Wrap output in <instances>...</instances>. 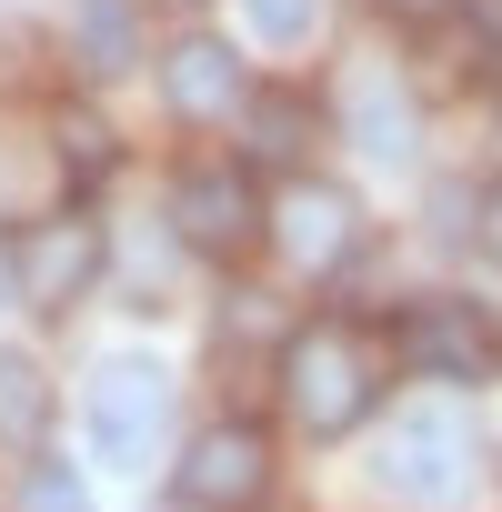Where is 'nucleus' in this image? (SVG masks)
<instances>
[{
  "mask_svg": "<svg viewBox=\"0 0 502 512\" xmlns=\"http://www.w3.org/2000/svg\"><path fill=\"white\" fill-rule=\"evenodd\" d=\"M171 231L201 262H231V251H251V231H262V191L241 171H181L171 181Z\"/></svg>",
  "mask_w": 502,
  "mask_h": 512,
  "instance_id": "0eeeda50",
  "label": "nucleus"
},
{
  "mask_svg": "<svg viewBox=\"0 0 502 512\" xmlns=\"http://www.w3.org/2000/svg\"><path fill=\"white\" fill-rule=\"evenodd\" d=\"M161 412H171V372H161V362H141V352L101 362V372H91V392H81L91 452H101L111 472H141V462H151V442H161Z\"/></svg>",
  "mask_w": 502,
  "mask_h": 512,
  "instance_id": "7ed1b4c3",
  "label": "nucleus"
},
{
  "mask_svg": "<svg viewBox=\"0 0 502 512\" xmlns=\"http://www.w3.org/2000/svg\"><path fill=\"white\" fill-rule=\"evenodd\" d=\"M462 41L482 71H502V0H462Z\"/></svg>",
  "mask_w": 502,
  "mask_h": 512,
  "instance_id": "2eb2a0df",
  "label": "nucleus"
},
{
  "mask_svg": "<svg viewBox=\"0 0 502 512\" xmlns=\"http://www.w3.org/2000/svg\"><path fill=\"white\" fill-rule=\"evenodd\" d=\"M91 272H101V231L71 211V221H41L21 251H11V292L21 302H41V312H61V302H81L91 292Z\"/></svg>",
  "mask_w": 502,
  "mask_h": 512,
  "instance_id": "6e6552de",
  "label": "nucleus"
},
{
  "mask_svg": "<svg viewBox=\"0 0 502 512\" xmlns=\"http://www.w3.org/2000/svg\"><path fill=\"white\" fill-rule=\"evenodd\" d=\"M241 11H251V31H262V41H312V21H322V0H241Z\"/></svg>",
  "mask_w": 502,
  "mask_h": 512,
  "instance_id": "ddd939ff",
  "label": "nucleus"
},
{
  "mask_svg": "<svg viewBox=\"0 0 502 512\" xmlns=\"http://www.w3.org/2000/svg\"><path fill=\"white\" fill-rule=\"evenodd\" d=\"M21 512H91V492H81V472H61V462H41V472L21 482Z\"/></svg>",
  "mask_w": 502,
  "mask_h": 512,
  "instance_id": "4468645a",
  "label": "nucleus"
},
{
  "mask_svg": "<svg viewBox=\"0 0 502 512\" xmlns=\"http://www.w3.org/2000/svg\"><path fill=\"white\" fill-rule=\"evenodd\" d=\"M282 402H292L302 432H352L372 412V352L342 322H302L292 352H282Z\"/></svg>",
  "mask_w": 502,
  "mask_h": 512,
  "instance_id": "f257e3e1",
  "label": "nucleus"
},
{
  "mask_svg": "<svg viewBox=\"0 0 502 512\" xmlns=\"http://www.w3.org/2000/svg\"><path fill=\"white\" fill-rule=\"evenodd\" d=\"M81 51H91V61H121V51H131V21H111V0H91V21H81Z\"/></svg>",
  "mask_w": 502,
  "mask_h": 512,
  "instance_id": "dca6fc26",
  "label": "nucleus"
},
{
  "mask_svg": "<svg viewBox=\"0 0 502 512\" xmlns=\"http://www.w3.org/2000/svg\"><path fill=\"white\" fill-rule=\"evenodd\" d=\"M402 352H412L422 372H442V382H492V372H502V322H492L482 302L442 292V302H422V312H412Z\"/></svg>",
  "mask_w": 502,
  "mask_h": 512,
  "instance_id": "423d86ee",
  "label": "nucleus"
},
{
  "mask_svg": "<svg viewBox=\"0 0 502 512\" xmlns=\"http://www.w3.org/2000/svg\"><path fill=\"white\" fill-rule=\"evenodd\" d=\"M41 422H51V382H41V362H31V352H0V432L31 442Z\"/></svg>",
  "mask_w": 502,
  "mask_h": 512,
  "instance_id": "9d476101",
  "label": "nucleus"
},
{
  "mask_svg": "<svg viewBox=\"0 0 502 512\" xmlns=\"http://www.w3.org/2000/svg\"><path fill=\"white\" fill-rule=\"evenodd\" d=\"M161 101H171L181 121H231V111H241V51H231L221 31H181V41L161 51Z\"/></svg>",
  "mask_w": 502,
  "mask_h": 512,
  "instance_id": "1a4fd4ad",
  "label": "nucleus"
},
{
  "mask_svg": "<svg viewBox=\"0 0 502 512\" xmlns=\"http://www.w3.org/2000/svg\"><path fill=\"white\" fill-rule=\"evenodd\" d=\"M382 482L402 502H462L482 482V432L472 412H412L392 442H382Z\"/></svg>",
  "mask_w": 502,
  "mask_h": 512,
  "instance_id": "20e7f679",
  "label": "nucleus"
},
{
  "mask_svg": "<svg viewBox=\"0 0 502 512\" xmlns=\"http://www.w3.org/2000/svg\"><path fill=\"white\" fill-rule=\"evenodd\" d=\"M171 492L191 512H251V502L272 492V442L251 432V422H201V442L181 452Z\"/></svg>",
  "mask_w": 502,
  "mask_h": 512,
  "instance_id": "39448f33",
  "label": "nucleus"
},
{
  "mask_svg": "<svg viewBox=\"0 0 502 512\" xmlns=\"http://www.w3.org/2000/svg\"><path fill=\"white\" fill-rule=\"evenodd\" d=\"M0 292H11V272H0Z\"/></svg>",
  "mask_w": 502,
  "mask_h": 512,
  "instance_id": "6ab92c4d",
  "label": "nucleus"
},
{
  "mask_svg": "<svg viewBox=\"0 0 502 512\" xmlns=\"http://www.w3.org/2000/svg\"><path fill=\"white\" fill-rule=\"evenodd\" d=\"M352 131H362L372 151H392V161L412 151V111L392 101V81H362V101H352Z\"/></svg>",
  "mask_w": 502,
  "mask_h": 512,
  "instance_id": "9b49d317",
  "label": "nucleus"
},
{
  "mask_svg": "<svg viewBox=\"0 0 502 512\" xmlns=\"http://www.w3.org/2000/svg\"><path fill=\"white\" fill-rule=\"evenodd\" d=\"M262 241L282 251L292 272H342L352 251H362V201L342 191V181H322V171H302V181H282L272 201H262Z\"/></svg>",
  "mask_w": 502,
  "mask_h": 512,
  "instance_id": "f03ea898",
  "label": "nucleus"
},
{
  "mask_svg": "<svg viewBox=\"0 0 502 512\" xmlns=\"http://www.w3.org/2000/svg\"><path fill=\"white\" fill-rule=\"evenodd\" d=\"M482 251H492V262H502V181L482 191Z\"/></svg>",
  "mask_w": 502,
  "mask_h": 512,
  "instance_id": "f3484780",
  "label": "nucleus"
},
{
  "mask_svg": "<svg viewBox=\"0 0 502 512\" xmlns=\"http://www.w3.org/2000/svg\"><path fill=\"white\" fill-rule=\"evenodd\" d=\"M302 141H312V111L302 101H262V111H251V151H282L292 161Z\"/></svg>",
  "mask_w": 502,
  "mask_h": 512,
  "instance_id": "f8f14e48",
  "label": "nucleus"
},
{
  "mask_svg": "<svg viewBox=\"0 0 502 512\" xmlns=\"http://www.w3.org/2000/svg\"><path fill=\"white\" fill-rule=\"evenodd\" d=\"M392 11H432V0H392Z\"/></svg>",
  "mask_w": 502,
  "mask_h": 512,
  "instance_id": "a211bd4d",
  "label": "nucleus"
}]
</instances>
